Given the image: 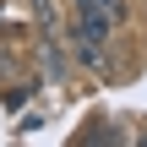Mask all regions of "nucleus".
I'll return each instance as SVG.
<instances>
[{
  "label": "nucleus",
  "mask_w": 147,
  "mask_h": 147,
  "mask_svg": "<svg viewBox=\"0 0 147 147\" xmlns=\"http://www.w3.org/2000/svg\"><path fill=\"white\" fill-rule=\"evenodd\" d=\"M33 22H38V44H60V22H55V0H33Z\"/></svg>",
  "instance_id": "1"
},
{
  "label": "nucleus",
  "mask_w": 147,
  "mask_h": 147,
  "mask_svg": "<svg viewBox=\"0 0 147 147\" xmlns=\"http://www.w3.org/2000/svg\"><path fill=\"white\" fill-rule=\"evenodd\" d=\"M76 11H98V16L115 22V27L125 22V0H76Z\"/></svg>",
  "instance_id": "2"
},
{
  "label": "nucleus",
  "mask_w": 147,
  "mask_h": 147,
  "mask_svg": "<svg viewBox=\"0 0 147 147\" xmlns=\"http://www.w3.org/2000/svg\"><path fill=\"white\" fill-rule=\"evenodd\" d=\"M44 49V76L49 82H65V55H60V44H38Z\"/></svg>",
  "instance_id": "3"
}]
</instances>
